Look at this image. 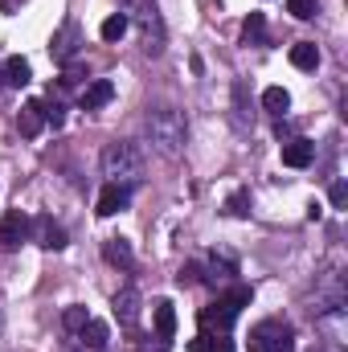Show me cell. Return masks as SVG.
<instances>
[{
    "mask_svg": "<svg viewBox=\"0 0 348 352\" xmlns=\"http://www.w3.org/2000/svg\"><path fill=\"white\" fill-rule=\"evenodd\" d=\"M250 299H254V291L250 287H230V291H221L209 307H201L197 311V324H201V332H209V336H230V328L238 324V316H242V307H250Z\"/></svg>",
    "mask_w": 348,
    "mask_h": 352,
    "instance_id": "6da1fadb",
    "label": "cell"
},
{
    "mask_svg": "<svg viewBox=\"0 0 348 352\" xmlns=\"http://www.w3.org/2000/svg\"><path fill=\"white\" fill-rule=\"evenodd\" d=\"M102 176H107V184L135 188V184L144 180V152H140L131 140L107 144V152H102Z\"/></svg>",
    "mask_w": 348,
    "mask_h": 352,
    "instance_id": "7a4b0ae2",
    "label": "cell"
},
{
    "mask_svg": "<svg viewBox=\"0 0 348 352\" xmlns=\"http://www.w3.org/2000/svg\"><path fill=\"white\" fill-rule=\"evenodd\" d=\"M148 140L160 156H176L184 148V115L173 107H156L148 111Z\"/></svg>",
    "mask_w": 348,
    "mask_h": 352,
    "instance_id": "3957f363",
    "label": "cell"
},
{
    "mask_svg": "<svg viewBox=\"0 0 348 352\" xmlns=\"http://www.w3.org/2000/svg\"><path fill=\"white\" fill-rule=\"evenodd\" d=\"M250 352H295V332L283 320H262L250 328Z\"/></svg>",
    "mask_w": 348,
    "mask_h": 352,
    "instance_id": "277c9868",
    "label": "cell"
},
{
    "mask_svg": "<svg viewBox=\"0 0 348 352\" xmlns=\"http://www.w3.org/2000/svg\"><path fill=\"white\" fill-rule=\"evenodd\" d=\"M140 41H144V54L148 58H160L164 54V45H168V33H164V16H160V8H156V0H148L144 8H140Z\"/></svg>",
    "mask_w": 348,
    "mask_h": 352,
    "instance_id": "5b68a950",
    "label": "cell"
},
{
    "mask_svg": "<svg viewBox=\"0 0 348 352\" xmlns=\"http://www.w3.org/2000/svg\"><path fill=\"white\" fill-rule=\"evenodd\" d=\"M78 45H83V29H78V21H66V25L54 33V41H50V58H54L58 66H70L74 54H78Z\"/></svg>",
    "mask_w": 348,
    "mask_h": 352,
    "instance_id": "8992f818",
    "label": "cell"
},
{
    "mask_svg": "<svg viewBox=\"0 0 348 352\" xmlns=\"http://www.w3.org/2000/svg\"><path fill=\"white\" fill-rule=\"evenodd\" d=\"M29 226H33V221H29L21 209L4 213V217H0V254L21 250V242H29Z\"/></svg>",
    "mask_w": 348,
    "mask_h": 352,
    "instance_id": "52a82bcc",
    "label": "cell"
},
{
    "mask_svg": "<svg viewBox=\"0 0 348 352\" xmlns=\"http://www.w3.org/2000/svg\"><path fill=\"white\" fill-rule=\"evenodd\" d=\"M29 238H33L41 250H62V246H66V230H62L54 217H45V213H41V217H33Z\"/></svg>",
    "mask_w": 348,
    "mask_h": 352,
    "instance_id": "ba28073f",
    "label": "cell"
},
{
    "mask_svg": "<svg viewBox=\"0 0 348 352\" xmlns=\"http://www.w3.org/2000/svg\"><path fill=\"white\" fill-rule=\"evenodd\" d=\"M131 205V188H123V184H102V192H98V201H94V213L98 217H115V213H123Z\"/></svg>",
    "mask_w": 348,
    "mask_h": 352,
    "instance_id": "9c48e42d",
    "label": "cell"
},
{
    "mask_svg": "<svg viewBox=\"0 0 348 352\" xmlns=\"http://www.w3.org/2000/svg\"><path fill=\"white\" fill-rule=\"evenodd\" d=\"M140 303H144V299H140V291H135V287H123V291L111 299L115 320H119L123 328H135V324H140Z\"/></svg>",
    "mask_w": 348,
    "mask_h": 352,
    "instance_id": "30bf717a",
    "label": "cell"
},
{
    "mask_svg": "<svg viewBox=\"0 0 348 352\" xmlns=\"http://www.w3.org/2000/svg\"><path fill=\"white\" fill-rule=\"evenodd\" d=\"M41 127H45V107H41V98H29V102L21 107V115H17V131H21L25 140H37Z\"/></svg>",
    "mask_w": 348,
    "mask_h": 352,
    "instance_id": "8fae6325",
    "label": "cell"
},
{
    "mask_svg": "<svg viewBox=\"0 0 348 352\" xmlns=\"http://www.w3.org/2000/svg\"><path fill=\"white\" fill-rule=\"evenodd\" d=\"M111 98H115V82H111V78H94V82H87L83 94H78V111H98V107H107Z\"/></svg>",
    "mask_w": 348,
    "mask_h": 352,
    "instance_id": "7c38bea8",
    "label": "cell"
},
{
    "mask_svg": "<svg viewBox=\"0 0 348 352\" xmlns=\"http://www.w3.org/2000/svg\"><path fill=\"white\" fill-rule=\"evenodd\" d=\"M312 160H316V140L295 135V140L283 144V164H287V168H307Z\"/></svg>",
    "mask_w": 348,
    "mask_h": 352,
    "instance_id": "4fadbf2b",
    "label": "cell"
},
{
    "mask_svg": "<svg viewBox=\"0 0 348 352\" xmlns=\"http://www.w3.org/2000/svg\"><path fill=\"white\" fill-rule=\"evenodd\" d=\"M102 258L111 266H119V270H131L135 266V254H131V242L127 238H107L102 242Z\"/></svg>",
    "mask_w": 348,
    "mask_h": 352,
    "instance_id": "5bb4252c",
    "label": "cell"
},
{
    "mask_svg": "<svg viewBox=\"0 0 348 352\" xmlns=\"http://www.w3.org/2000/svg\"><path fill=\"white\" fill-rule=\"evenodd\" d=\"M291 66L295 70H316L320 66V45L316 41H295L291 45Z\"/></svg>",
    "mask_w": 348,
    "mask_h": 352,
    "instance_id": "9a60e30c",
    "label": "cell"
},
{
    "mask_svg": "<svg viewBox=\"0 0 348 352\" xmlns=\"http://www.w3.org/2000/svg\"><path fill=\"white\" fill-rule=\"evenodd\" d=\"M152 316H156V336H160V340H173V336H176V311H173V303H168V299H156Z\"/></svg>",
    "mask_w": 348,
    "mask_h": 352,
    "instance_id": "2e32d148",
    "label": "cell"
},
{
    "mask_svg": "<svg viewBox=\"0 0 348 352\" xmlns=\"http://www.w3.org/2000/svg\"><path fill=\"white\" fill-rule=\"evenodd\" d=\"M262 111H270L274 119H283V115L291 111V94L283 87H266L262 90Z\"/></svg>",
    "mask_w": 348,
    "mask_h": 352,
    "instance_id": "e0dca14e",
    "label": "cell"
},
{
    "mask_svg": "<svg viewBox=\"0 0 348 352\" xmlns=\"http://www.w3.org/2000/svg\"><path fill=\"white\" fill-rule=\"evenodd\" d=\"M4 82H8V87H29V82H33V66H29L25 58H8V62H4Z\"/></svg>",
    "mask_w": 348,
    "mask_h": 352,
    "instance_id": "ac0fdd59",
    "label": "cell"
},
{
    "mask_svg": "<svg viewBox=\"0 0 348 352\" xmlns=\"http://www.w3.org/2000/svg\"><path fill=\"white\" fill-rule=\"evenodd\" d=\"M234 274H238V258H230V254H213V258H209V274H205V283L217 287V278L226 283V278H234Z\"/></svg>",
    "mask_w": 348,
    "mask_h": 352,
    "instance_id": "d6986e66",
    "label": "cell"
},
{
    "mask_svg": "<svg viewBox=\"0 0 348 352\" xmlns=\"http://www.w3.org/2000/svg\"><path fill=\"white\" fill-rule=\"evenodd\" d=\"M242 45H266V16L262 12H250L242 21Z\"/></svg>",
    "mask_w": 348,
    "mask_h": 352,
    "instance_id": "ffe728a7",
    "label": "cell"
},
{
    "mask_svg": "<svg viewBox=\"0 0 348 352\" xmlns=\"http://www.w3.org/2000/svg\"><path fill=\"white\" fill-rule=\"evenodd\" d=\"M78 336H83V344H87V349L98 352V349H107V336H111V328H107L102 320H87V328H83Z\"/></svg>",
    "mask_w": 348,
    "mask_h": 352,
    "instance_id": "44dd1931",
    "label": "cell"
},
{
    "mask_svg": "<svg viewBox=\"0 0 348 352\" xmlns=\"http://www.w3.org/2000/svg\"><path fill=\"white\" fill-rule=\"evenodd\" d=\"M188 352H234V344H230V336H209V332H201L197 340H188Z\"/></svg>",
    "mask_w": 348,
    "mask_h": 352,
    "instance_id": "7402d4cb",
    "label": "cell"
},
{
    "mask_svg": "<svg viewBox=\"0 0 348 352\" xmlns=\"http://www.w3.org/2000/svg\"><path fill=\"white\" fill-rule=\"evenodd\" d=\"M98 33H102V41H123V33H127V16H123V12H115V16H107Z\"/></svg>",
    "mask_w": 348,
    "mask_h": 352,
    "instance_id": "603a6c76",
    "label": "cell"
},
{
    "mask_svg": "<svg viewBox=\"0 0 348 352\" xmlns=\"http://www.w3.org/2000/svg\"><path fill=\"white\" fill-rule=\"evenodd\" d=\"M87 307H83V303H74V307H66V316H62V328H66V332H83V328H87Z\"/></svg>",
    "mask_w": 348,
    "mask_h": 352,
    "instance_id": "cb8c5ba5",
    "label": "cell"
},
{
    "mask_svg": "<svg viewBox=\"0 0 348 352\" xmlns=\"http://www.w3.org/2000/svg\"><path fill=\"white\" fill-rule=\"evenodd\" d=\"M226 213H230V217H246V213H250V188H238V192L226 201Z\"/></svg>",
    "mask_w": 348,
    "mask_h": 352,
    "instance_id": "d4e9b609",
    "label": "cell"
},
{
    "mask_svg": "<svg viewBox=\"0 0 348 352\" xmlns=\"http://www.w3.org/2000/svg\"><path fill=\"white\" fill-rule=\"evenodd\" d=\"M176 283H180V287H193V283H205V266H201V263H184L180 270H176Z\"/></svg>",
    "mask_w": 348,
    "mask_h": 352,
    "instance_id": "484cf974",
    "label": "cell"
},
{
    "mask_svg": "<svg viewBox=\"0 0 348 352\" xmlns=\"http://www.w3.org/2000/svg\"><path fill=\"white\" fill-rule=\"evenodd\" d=\"M287 12L295 21H312L316 16V0H287Z\"/></svg>",
    "mask_w": 348,
    "mask_h": 352,
    "instance_id": "4316f807",
    "label": "cell"
},
{
    "mask_svg": "<svg viewBox=\"0 0 348 352\" xmlns=\"http://www.w3.org/2000/svg\"><path fill=\"white\" fill-rule=\"evenodd\" d=\"M234 119L238 127H246V82H234Z\"/></svg>",
    "mask_w": 348,
    "mask_h": 352,
    "instance_id": "83f0119b",
    "label": "cell"
},
{
    "mask_svg": "<svg viewBox=\"0 0 348 352\" xmlns=\"http://www.w3.org/2000/svg\"><path fill=\"white\" fill-rule=\"evenodd\" d=\"M41 107H45V123H54V127H62V119H66V111H62V102L58 98H41Z\"/></svg>",
    "mask_w": 348,
    "mask_h": 352,
    "instance_id": "f1b7e54d",
    "label": "cell"
},
{
    "mask_svg": "<svg viewBox=\"0 0 348 352\" xmlns=\"http://www.w3.org/2000/svg\"><path fill=\"white\" fill-rule=\"evenodd\" d=\"M328 201H332V209H345V201H348V184H345V180H332Z\"/></svg>",
    "mask_w": 348,
    "mask_h": 352,
    "instance_id": "f546056e",
    "label": "cell"
},
{
    "mask_svg": "<svg viewBox=\"0 0 348 352\" xmlns=\"http://www.w3.org/2000/svg\"><path fill=\"white\" fill-rule=\"evenodd\" d=\"M135 352H168V340H160V344H148V340H140Z\"/></svg>",
    "mask_w": 348,
    "mask_h": 352,
    "instance_id": "4dcf8cb0",
    "label": "cell"
},
{
    "mask_svg": "<svg viewBox=\"0 0 348 352\" xmlns=\"http://www.w3.org/2000/svg\"><path fill=\"white\" fill-rule=\"evenodd\" d=\"M21 8H25V0H0V12H8V16L21 12Z\"/></svg>",
    "mask_w": 348,
    "mask_h": 352,
    "instance_id": "1f68e13d",
    "label": "cell"
},
{
    "mask_svg": "<svg viewBox=\"0 0 348 352\" xmlns=\"http://www.w3.org/2000/svg\"><path fill=\"white\" fill-rule=\"evenodd\" d=\"M0 87H4V66H0Z\"/></svg>",
    "mask_w": 348,
    "mask_h": 352,
    "instance_id": "d6a6232c",
    "label": "cell"
}]
</instances>
